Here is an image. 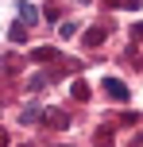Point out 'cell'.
<instances>
[{
  "label": "cell",
  "mask_w": 143,
  "mask_h": 147,
  "mask_svg": "<svg viewBox=\"0 0 143 147\" xmlns=\"http://www.w3.org/2000/svg\"><path fill=\"white\" fill-rule=\"evenodd\" d=\"M105 93H112V101H128V85L116 78H105Z\"/></svg>",
  "instance_id": "obj_1"
},
{
  "label": "cell",
  "mask_w": 143,
  "mask_h": 147,
  "mask_svg": "<svg viewBox=\"0 0 143 147\" xmlns=\"http://www.w3.org/2000/svg\"><path fill=\"white\" fill-rule=\"evenodd\" d=\"M43 120H46L50 128H66V124H70V116H66L62 109H46V112H43Z\"/></svg>",
  "instance_id": "obj_2"
},
{
  "label": "cell",
  "mask_w": 143,
  "mask_h": 147,
  "mask_svg": "<svg viewBox=\"0 0 143 147\" xmlns=\"http://www.w3.org/2000/svg\"><path fill=\"white\" fill-rule=\"evenodd\" d=\"M19 23H31V27H35V23H39V8L23 0V4H19Z\"/></svg>",
  "instance_id": "obj_3"
},
{
  "label": "cell",
  "mask_w": 143,
  "mask_h": 147,
  "mask_svg": "<svg viewBox=\"0 0 143 147\" xmlns=\"http://www.w3.org/2000/svg\"><path fill=\"white\" fill-rule=\"evenodd\" d=\"M54 58H58L54 47H39V51H31V62H54Z\"/></svg>",
  "instance_id": "obj_4"
},
{
  "label": "cell",
  "mask_w": 143,
  "mask_h": 147,
  "mask_svg": "<svg viewBox=\"0 0 143 147\" xmlns=\"http://www.w3.org/2000/svg\"><path fill=\"white\" fill-rule=\"evenodd\" d=\"M8 39L12 43H27V23H12L8 27Z\"/></svg>",
  "instance_id": "obj_5"
},
{
  "label": "cell",
  "mask_w": 143,
  "mask_h": 147,
  "mask_svg": "<svg viewBox=\"0 0 143 147\" xmlns=\"http://www.w3.org/2000/svg\"><path fill=\"white\" fill-rule=\"evenodd\" d=\"M101 43H105V31H101V27H89V31H85V47H101Z\"/></svg>",
  "instance_id": "obj_6"
},
{
  "label": "cell",
  "mask_w": 143,
  "mask_h": 147,
  "mask_svg": "<svg viewBox=\"0 0 143 147\" xmlns=\"http://www.w3.org/2000/svg\"><path fill=\"white\" fill-rule=\"evenodd\" d=\"M74 97L77 101H89V85H85V81H74Z\"/></svg>",
  "instance_id": "obj_7"
},
{
  "label": "cell",
  "mask_w": 143,
  "mask_h": 147,
  "mask_svg": "<svg viewBox=\"0 0 143 147\" xmlns=\"http://www.w3.org/2000/svg\"><path fill=\"white\" fill-rule=\"evenodd\" d=\"M35 116H39V105H27V109L19 112V120H23V124H31V120H35Z\"/></svg>",
  "instance_id": "obj_8"
},
{
  "label": "cell",
  "mask_w": 143,
  "mask_h": 147,
  "mask_svg": "<svg viewBox=\"0 0 143 147\" xmlns=\"http://www.w3.org/2000/svg\"><path fill=\"white\" fill-rule=\"evenodd\" d=\"M97 147H112V132H108V128L97 132Z\"/></svg>",
  "instance_id": "obj_9"
}]
</instances>
